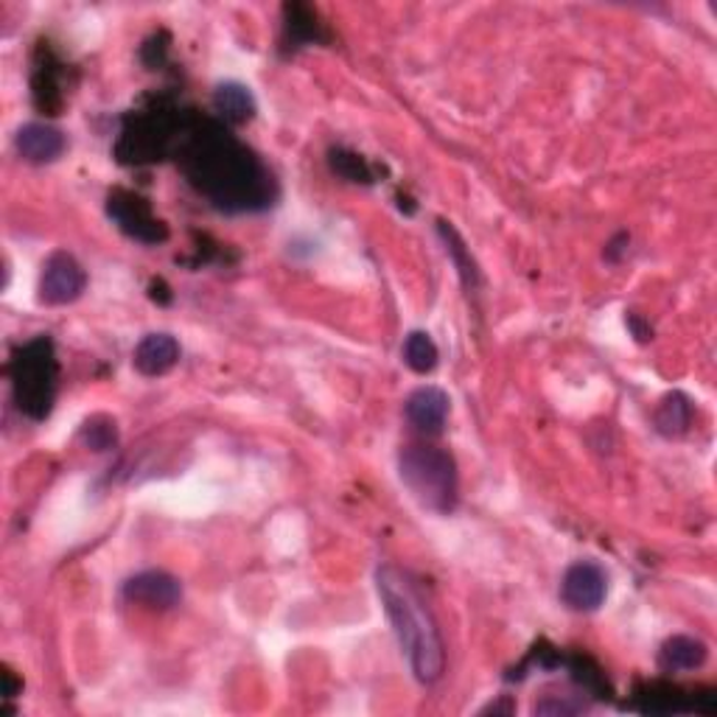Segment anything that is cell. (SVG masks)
Segmentation results:
<instances>
[{
  "instance_id": "12",
  "label": "cell",
  "mask_w": 717,
  "mask_h": 717,
  "mask_svg": "<svg viewBox=\"0 0 717 717\" xmlns=\"http://www.w3.org/2000/svg\"><path fill=\"white\" fill-rule=\"evenodd\" d=\"M706 659H709L706 641L695 636H670L659 650V670L667 675L692 673V670H701Z\"/></svg>"
},
{
  "instance_id": "22",
  "label": "cell",
  "mask_w": 717,
  "mask_h": 717,
  "mask_svg": "<svg viewBox=\"0 0 717 717\" xmlns=\"http://www.w3.org/2000/svg\"><path fill=\"white\" fill-rule=\"evenodd\" d=\"M623 244H628V235L620 233V235H616V239H614V242H609V247H605V258H609V261H616V258H620V253H625Z\"/></svg>"
},
{
  "instance_id": "7",
  "label": "cell",
  "mask_w": 717,
  "mask_h": 717,
  "mask_svg": "<svg viewBox=\"0 0 717 717\" xmlns=\"http://www.w3.org/2000/svg\"><path fill=\"white\" fill-rule=\"evenodd\" d=\"M605 594H609V575L603 571V566L580 560L566 569L560 597L571 611H580V614L597 611L605 603Z\"/></svg>"
},
{
  "instance_id": "17",
  "label": "cell",
  "mask_w": 717,
  "mask_h": 717,
  "mask_svg": "<svg viewBox=\"0 0 717 717\" xmlns=\"http://www.w3.org/2000/svg\"><path fill=\"white\" fill-rule=\"evenodd\" d=\"M438 233H440V239H443L446 253H449L451 261H454V267H458V273H460V278H463V284L469 286V289H474L476 280H479V273H476L474 258H471L469 250H465V244H463V239H460V233L454 228H451L449 222H443V219H440V222H438Z\"/></svg>"
},
{
  "instance_id": "19",
  "label": "cell",
  "mask_w": 717,
  "mask_h": 717,
  "mask_svg": "<svg viewBox=\"0 0 717 717\" xmlns=\"http://www.w3.org/2000/svg\"><path fill=\"white\" fill-rule=\"evenodd\" d=\"M286 37L292 39L294 45L312 43L320 39V23L314 20L312 9L305 7H286Z\"/></svg>"
},
{
  "instance_id": "2",
  "label": "cell",
  "mask_w": 717,
  "mask_h": 717,
  "mask_svg": "<svg viewBox=\"0 0 717 717\" xmlns=\"http://www.w3.org/2000/svg\"><path fill=\"white\" fill-rule=\"evenodd\" d=\"M375 589H379L381 605L388 611L415 679L420 684L440 681L446 670V648L443 639H440L438 623H435L432 611L426 605L418 586L398 566L384 564L375 571Z\"/></svg>"
},
{
  "instance_id": "4",
  "label": "cell",
  "mask_w": 717,
  "mask_h": 717,
  "mask_svg": "<svg viewBox=\"0 0 717 717\" xmlns=\"http://www.w3.org/2000/svg\"><path fill=\"white\" fill-rule=\"evenodd\" d=\"M9 373H12L14 401H18L20 413H26L34 420L48 418L54 409V398H57L59 375L51 339L37 337L23 345L12 356Z\"/></svg>"
},
{
  "instance_id": "18",
  "label": "cell",
  "mask_w": 717,
  "mask_h": 717,
  "mask_svg": "<svg viewBox=\"0 0 717 717\" xmlns=\"http://www.w3.org/2000/svg\"><path fill=\"white\" fill-rule=\"evenodd\" d=\"M79 438L90 451H109L118 443V426L107 415H93L90 420H84Z\"/></svg>"
},
{
  "instance_id": "3",
  "label": "cell",
  "mask_w": 717,
  "mask_h": 717,
  "mask_svg": "<svg viewBox=\"0 0 717 717\" xmlns=\"http://www.w3.org/2000/svg\"><path fill=\"white\" fill-rule=\"evenodd\" d=\"M398 476L420 508L443 516L458 508V465L449 451L429 443L406 446L398 454Z\"/></svg>"
},
{
  "instance_id": "15",
  "label": "cell",
  "mask_w": 717,
  "mask_h": 717,
  "mask_svg": "<svg viewBox=\"0 0 717 717\" xmlns=\"http://www.w3.org/2000/svg\"><path fill=\"white\" fill-rule=\"evenodd\" d=\"M404 362L413 373L420 375L432 373V370L438 368L440 350L426 331H413V334L404 339Z\"/></svg>"
},
{
  "instance_id": "24",
  "label": "cell",
  "mask_w": 717,
  "mask_h": 717,
  "mask_svg": "<svg viewBox=\"0 0 717 717\" xmlns=\"http://www.w3.org/2000/svg\"><path fill=\"white\" fill-rule=\"evenodd\" d=\"M490 712H494V715H513V704H490L485 706L483 715H490Z\"/></svg>"
},
{
  "instance_id": "1",
  "label": "cell",
  "mask_w": 717,
  "mask_h": 717,
  "mask_svg": "<svg viewBox=\"0 0 717 717\" xmlns=\"http://www.w3.org/2000/svg\"><path fill=\"white\" fill-rule=\"evenodd\" d=\"M185 172L190 183L222 208L253 210L273 205L267 172L217 124H205L203 132L188 140Z\"/></svg>"
},
{
  "instance_id": "11",
  "label": "cell",
  "mask_w": 717,
  "mask_h": 717,
  "mask_svg": "<svg viewBox=\"0 0 717 717\" xmlns=\"http://www.w3.org/2000/svg\"><path fill=\"white\" fill-rule=\"evenodd\" d=\"M180 362V343L172 334H147L132 354V365L140 375L158 379Z\"/></svg>"
},
{
  "instance_id": "6",
  "label": "cell",
  "mask_w": 717,
  "mask_h": 717,
  "mask_svg": "<svg viewBox=\"0 0 717 717\" xmlns=\"http://www.w3.org/2000/svg\"><path fill=\"white\" fill-rule=\"evenodd\" d=\"M88 273L70 253H54L43 264L37 284V298L45 305H68L82 298Z\"/></svg>"
},
{
  "instance_id": "8",
  "label": "cell",
  "mask_w": 717,
  "mask_h": 717,
  "mask_svg": "<svg viewBox=\"0 0 717 717\" xmlns=\"http://www.w3.org/2000/svg\"><path fill=\"white\" fill-rule=\"evenodd\" d=\"M124 600L152 611H169L183 600V583L174 575L160 569L140 571L124 583Z\"/></svg>"
},
{
  "instance_id": "20",
  "label": "cell",
  "mask_w": 717,
  "mask_h": 717,
  "mask_svg": "<svg viewBox=\"0 0 717 717\" xmlns=\"http://www.w3.org/2000/svg\"><path fill=\"white\" fill-rule=\"evenodd\" d=\"M331 169L339 174L343 180H350V183H370L373 174H370V165L365 163L359 154L348 152V149H331L328 158Z\"/></svg>"
},
{
  "instance_id": "23",
  "label": "cell",
  "mask_w": 717,
  "mask_h": 717,
  "mask_svg": "<svg viewBox=\"0 0 717 717\" xmlns=\"http://www.w3.org/2000/svg\"><path fill=\"white\" fill-rule=\"evenodd\" d=\"M20 686H23V684H18V681H14L12 670H3V695H7V698H14Z\"/></svg>"
},
{
  "instance_id": "9",
  "label": "cell",
  "mask_w": 717,
  "mask_h": 717,
  "mask_svg": "<svg viewBox=\"0 0 717 717\" xmlns=\"http://www.w3.org/2000/svg\"><path fill=\"white\" fill-rule=\"evenodd\" d=\"M449 406L451 401L443 390L426 384V388H418L409 393V398H406L404 404V413L406 420H409L420 435L435 438V435L443 432L446 418H449Z\"/></svg>"
},
{
  "instance_id": "16",
  "label": "cell",
  "mask_w": 717,
  "mask_h": 717,
  "mask_svg": "<svg viewBox=\"0 0 717 717\" xmlns=\"http://www.w3.org/2000/svg\"><path fill=\"white\" fill-rule=\"evenodd\" d=\"M589 698L586 692H560V695H553V692H544L539 701L533 704V715L539 717H571V715H583L589 712Z\"/></svg>"
},
{
  "instance_id": "21",
  "label": "cell",
  "mask_w": 717,
  "mask_h": 717,
  "mask_svg": "<svg viewBox=\"0 0 717 717\" xmlns=\"http://www.w3.org/2000/svg\"><path fill=\"white\" fill-rule=\"evenodd\" d=\"M628 328L634 331V337L639 339V343H650V339H654V328H650L645 320L636 317V314H628Z\"/></svg>"
},
{
  "instance_id": "13",
  "label": "cell",
  "mask_w": 717,
  "mask_h": 717,
  "mask_svg": "<svg viewBox=\"0 0 717 717\" xmlns=\"http://www.w3.org/2000/svg\"><path fill=\"white\" fill-rule=\"evenodd\" d=\"M654 424L656 432L664 435V438H684L692 424V401L684 393H679V390L667 393L659 401V406H656Z\"/></svg>"
},
{
  "instance_id": "10",
  "label": "cell",
  "mask_w": 717,
  "mask_h": 717,
  "mask_svg": "<svg viewBox=\"0 0 717 717\" xmlns=\"http://www.w3.org/2000/svg\"><path fill=\"white\" fill-rule=\"evenodd\" d=\"M14 149L26 163H54L65 152V135L51 124H26L14 135Z\"/></svg>"
},
{
  "instance_id": "14",
  "label": "cell",
  "mask_w": 717,
  "mask_h": 717,
  "mask_svg": "<svg viewBox=\"0 0 717 717\" xmlns=\"http://www.w3.org/2000/svg\"><path fill=\"white\" fill-rule=\"evenodd\" d=\"M213 109L224 118V124H247L255 115V99L244 84H219L213 93Z\"/></svg>"
},
{
  "instance_id": "5",
  "label": "cell",
  "mask_w": 717,
  "mask_h": 717,
  "mask_svg": "<svg viewBox=\"0 0 717 717\" xmlns=\"http://www.w3.org/2000/svg\"><path fill=\"white\" fill-rule=\"evenodd\" d=\"M107 213L129 239L143 244H158L169 239V230L160 219H154L152 205L132 190H113L107 199Z\"/></svg>"
}]
</instances>
